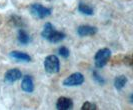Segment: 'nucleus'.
<instances>
[{
  "label": "nucleus",
  "instance_id": "9",
  "mask_svg": "<svg viewBox=\"0 0 133 110\" xmlns=\"http://www.w3.org/2000/svg\"><path fill=\"white\" fill-rule=\"evenodd\" d=\"M9 57L11 59H14L16 61L19 62H30L32 59L29 54H27L25 52L19 51V50H13L9 53Z\"/></svg>",
  "mask_w": 133,
  "mask_h": 110
},
{
  "label": "nucleus",
  "instance_id": "15",
  "mask_svg": "<svg viewBox=\"0 0 133 110\" xmlns=\"http://www.w3.org/2000/svg\"><path fill=\"white\" fill-rule=\"evenodd\" d=\"M58 54H59L62 58L67 59L69 57V55H70V51H69V49H68L67 47L61 46L59 49H58Z\"/></svg>",
  "mask_w": 133,
  "mask_h": 110
},
{
  "label": "nucleus",
  "instance_id": "1",
  "mask_svg": "<svg viewBox=\"0 0 133 110\" xmlns=\"http://www.w3.org/2000/svg\"><path fill=\"white\" fill-rule=\"evenodd\" d=\"M111 58V50L109 48H102L96 52L94 56V64L95 67L101 69L108 63V61Z\"/></svg>",
  "mask_w": 133,
  "mask_h": 110
},
{
  "label": "nucleus",
  "instance_id": "13",
  "mask_svg": "<svg viewBox=\"0 0 133 110\" xmlns=\"http://www.w3.org/2000/svg\"><path fill=\"white\" fill-rule=\"evenodd\" d=\"M78 11L83 15H87V16H92L94 14V9L90 5H88L86 3L80 2L78 4Z\"/></svg>",
  "mask_w": 133,
  "mask_h": 110
},
{
  "label": "nucleus",
  "instance_id": "8",
  "mask_svg": "<svg viewBox=\"0 0 133 110\" xmlns=\"http://www.w3.org/2000/svg\"><path fill=\"white\" fill-rule=\"evenodd\" d=\"M74 106L73 101L68 97H64V96H61L57 99V102H56V109L58 110H69L72 109Z\"/></svg>",
  "mask_w": 133,
  "mask_h": 110
},
{
  "label": "nucleus",
  "instance_id": "2",
  "mask_svg": "<svg viewBox=\"0 0 133 110\" xmlns=\"http://www.w3.org/2000/svg\"><path fill=\"white\" fill-rule=\"evenodd\" d=\"M30 12L37 19H44L51 15L52 9L43 6L40 3H32L30 5Z\"/></svg>",
  "mask_w": 133,
  "mask_h": 110
},
{
  "label": "nucleus",
  "instance_id": "12",
  "mask_svg": "<svg viewBox=\"0 0 133 110\" xmlns=\"http://www.w3.org/2000/svg\"><path fill=\"white\" fill-rule=\"evenodd\" d=\"M127 81H128V78L125 76V75H119L117 77L114 78V87L115 89L118 91H121L125 85L127 84Z\"/></svg>",
  "mask_w": 133,
  "mask_h": 110
},
{
  "label": "nucleus",
  "instance_id": "10",
  "mask_svg": "<svg viewBox=\"0 0 133 110\" xmlns=\"http://www.w3.org/2000/svg\"><path fill=\"white\" fill-rule=\"evenodd\" d=\"M65 36H66V35L63 32H60V31H57V30L53 29V30L51 31V33L47 36L46 40L49 41L50 43H59L62 40L65 39Z\"/></svg>",
  "mask_w": 133,
  "mask_h": 110
},
{
  "label": "nucleus",
  "instance_id": "3",
  "mask_svg": "<svg viewBox=\"0 0 133 110\" xmlns=\"http://www.w3.org/2000/svg\"><path fill=\"white\" fill-rule=\"evenodd\" d=\"M44 69L49 74L58 73L60 70L59 58L54 54L48 55L46 58L44 59Z\"/></svg>",
  "mask_w": 133,
  "mask_h": 110
},
{
  "label": "nucleus",
  "instance_id": "17",
  "mask_svg": "<svg viewBox=\"0 0 133 110\" xmlns=\"http://www.w3.org/2000/svg\"><path fill=\"white\" fill-rule=\"evenodd\" d=\"M92 77H93V79L95 80V82L98 83V84H104V83H105V79L102 77L101 75H99L96 71H93Z\"/></svg>",
  "mask_w": 133,
  "mask_h": 110
},
{
  "label": "nucleus",
  "instance_id": "7",
  "mask_svg": "<svg viewBox=\"0 0 133 110\" xmlns=\"http://www.w3.org/2000/svg\"><path fill=\"white\" fill-rule=\"evenodd\" d=\"M34 88H35V86H34L33 77L29 74L23 76L22 81H21V89L26 93H32L34 91Z\"/></svg>",
  "mask_w": 133,
  "mask_h": 110
},
{
  "label": "nucleus",
  "instance_id": "4",
  "mask_svg": "<svg viewBox=\"0 0 133 110\" xmlns=\"http://www.w3.org/2000/svg\"><path fill=\"white\" fill-rule=\"evenodd\" d=\"M84 75L80 72H75V73H72L71 75H69L68 77H66L62 84L63 86H66V87H74V86H80L84 83Z\"/></svg>",
  "mask_w": 133,
  "mask_h": 110
},
{
  "label": "nucleus",
  "instance_id": "16",
  "mask_svg": "<svg viewBox=\"0 0 133 110\" xmlns=\"http://www.w3.org/2000/svg\"><path fill=\"white\" fill-rule=\"evenodd\" d=\"M82 110H95L97 109V106L96 104L92 103V102H89V101H86L82 104V107H81Z\"/></svg>",
  "mask_w": 133,
  "mask_h": 110
},
{
  "label": "nucleus",
  "instance_id": "11",
  "mask_svg": "<svg viewBox=\"0 0 133 110\" xmlns=\"http://www.w3.org/2000/svg\"><path fill=\"white\" fill-rule=\"evenodd\" d=\"M31 36L24 30V29H19L18 30V35H17V41L19 42V44L22 45H27L31 42Z\"/></svg>",
  "mask_w": 133,
  "mask_h": 110
},
{
  "label": "nucleus",
  "instance_id": "6",
  "mask_svg": "<svg viewBox=\"0 0 133 110\" xmlns=\"http://www.w3.org/2000/svg\"><path fill=\"white\" fill-rule=\"evenodd\" d=\"M98 32L97 27L91 25H80L77 28V34L80 37H85V36H93Z\"/></svg>",
  "mask_w": 133,
  "mask_h": 110
},
{
  "label": "nucleus",
  "instance_id": "5",
  "mask_svg": "<svg viewBox=\"0 0 133 110\" xmlns=\"http://www.w3.org/2000/svg\"><path fill=\"white\" fill-rule=\"evenodd\" d=\"M22 72L20 71L19 69L17 68H12V69H9L8 71L5 73L4 75V81L8 83V84H12L14 82L18 81L19 79L22 78Z\"/></svg>",
  "mask_w": 133,
  "mask_h": 110
},
{
  "label": "nucleus",
  "instance_id": "14",
  "mask_svg": "<svg viewBox=\"0 0 133 110\" xmlns=\"http://www.w3.org/2000/svg\"><path fill=\"white\" fill-rule=\"evenodd\" d=\"M54 29V26L50 23V22H47L45 25L43 26V29H42V32H41V36L42 38L46 39L47 36L51 33V31Z\"/></svg>",
  "mask_w": 133,
  "mask_h": 110
}]
</instances>
